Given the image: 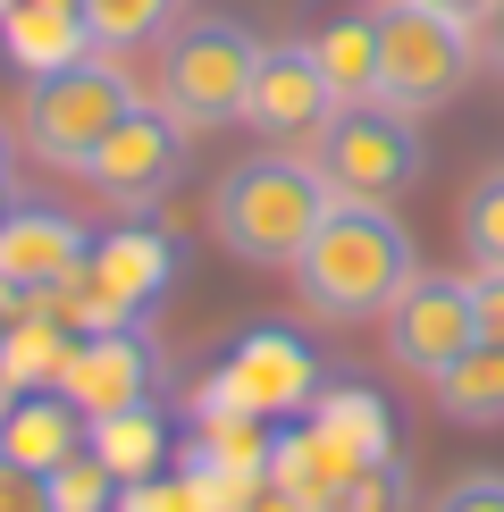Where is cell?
Masks as SVG:
<instances>
[{
    "instance_id": "cell-1",
    "label": "cell",
    "mask_w": 504,
    "mask_h": 512,
    "mask_svg": "<svg viewBox=\"0 0 504 512\" xmlns=\"http://www.w3.org/2000/svg\"><path fill=\"white\" fill-rule=\"evenodd\" d=\"M412 277H420L412 227L387 202H345L336 194V210L311 227L303 261H294V294H303L311 319H378Z\"/></svg>"
},
{
    "instance_id": "cell-2",
    "label": "cell",
    "mask_w": 504,
    "mask_h": 512,
    "mask_svg": "<svg viewBox=\"0 0 504 512\" xmlns=\"http://www.w3.org/2000/svg\"><path fill=\"white\" fill-rule=\"evenodd\" d=\"M328 210H336V185L311 168V152H252L210 185V236L244 269H294Z\"/></svg>"
},
{
    "instance_id": "cell-3",
    "label": "cell",
    "mask_w": 504,
    "mask_h": 512,
    "mask_svg": "<svg viewBox=\"0 0 504 512\" xmlns=\"http://www.w3.org/2000/svg\"><path fill=\"white\" fill-rule=\"evenodd\" d=\"M135 76H126L118 51H84L68 68H42L26 76V93H17V143L42 160V168H68L84 177V160L110 143V126L135 110Z\"/></svg>"
},
{
    "instance_id": "cell-4",
    "label": "cell",
    "mask_w": 504,
    "mask_h": 512,
    "mask_svg": "<svg viewBox=\"0 0 504 512\" xmlns=\"http://www.w3.org/2000/svg\"><path fill=\"white\" fill-rule=\"evenodd\" d=\"M252 59H261V42H252L244 17H227V9L177 17V26L160 34V110L177 118L185 135L236 126L244 93H252Z\"/></svg>"
},
{
    "instance_id": "cell-5",
    "label": "cell",
    "mask_w": 504,
    "mask_h": 512,
    "mask_svg": "<svg viewBox=\"0 0 504 512\" xmlns=\"http://www.w3.org/2000/svg\"><path fill=\"white\" fill-rule=\"evenodd\" d=\"M311 168H320L345 202H395L404 185H420L429 143H420V118L412 110L353 101V110H328L320 126H311Z\"/></svg>"
},
{
    "instance_id": "cell-6",
    "label": "cell",
    "mask_w": 504,
    "mask_h": 512,
    "mask_svg": "<svg viewBox=\"0 0 504 512\" xmlns=\"http://www.w3.org/2000/svg\"><path fill=\"white\" fill-rule=\"evenodd\" d=\"M471 68H479L471 26L420 9V0H387L378 9V101L387 110H412V118L446 110L462 84H471Z\"/></svg>"
},
{
    "instance_id": "cell-7",
    "label": "cell",
    "mask_w": 504,
    "mask_h": 512,
    "mask_svg": "<svg viewBox=\"0 0 504 512\" xmlns=\"http://www.w3.org/2000/svg\"><path fill=\"white\" fill-rule=\"evenodd\" d=\"M59 395H68L84 420L126 412V403H160V336L143 328V319H101V328H84L68 370H59Z\"/></svg>"
},
{
    "instance_id": "cell-8",
    "label": "cell",
    "mask_w": 504,
    "mask_h": 512,
    "mask_svg": "<svg viewBox=\"0 0 504 512\" xmlns=\"http://www.w3.org/2000/svg\"><path fill=\"white\" fill-rule=\"evenodd\" d=\"M177 168H185V126L168 118L160 101H135V110L110 126V143L84 160V185L135 219V210H152L168 185H177Z\"/></svg>"
},
{
    "instance_id": "cell-9",
    "label": "cell",
    "mask_w": 504,
    "mask_h": 512,
    "mask_svg": "<svg viewBox=\"0 0 504 512\" xmlns=\"http://www.w3.org/2000/svg\"><path fill=\"white\" fill-rule=\"evenodd\" d=\"M387 345L395 361H404L412 378H437V370H454L462 353L479 345V311H471V277H446V269H420L404 294H395L387 311Z\"/></svg>"
},
{
    "instance_id": "cell-10",
    "label": "cell",
    "mask_w": 504,
    "mask_h": 512,
    "mask_svg": "<svg viewBox=\"0 0 504 512\" xmlns=\"http://www.w3.org/2000/svg\"><path fill=\"white\" fill-rule=\"evenodd\" d=\"M320 395V361H311L303 336L286 328H252L227 345V361L210 370V395L202 403H236V412H261V420H286Z\"/></svg>"
},
{
    "instance_id": "cell-11",
    "label": "cell",
    "mask_w": 504,
    "mask_h": 512,
    "mask_svg": "<svg viewBox=\"0 0 504 512\" xmlns=\"http://www.w3.org/2000/svg\"><path fill=\"white\" fill-rule=\"evenodd\" d=\"M168 277H177L168 236H160V227H143V219H126V227H110V236H93V252H84V269H76V286L93 294L101 319H143V311L168 294Z\"/></svg>"
},
{
    "instance_id": "cell-12",
    "label": "cell",
    "mask_w": 504,
    "mask_h": 512,
    "mask_svg": "<svg viewBox=\"0 0 504 512\" xmlns=\"http://www.w3.org/2000/svg\"><path fill=\"white\" fill-rule=\"evenodd\" d=\"M336 110L328 101V76L320 59H311V42H261V59H252V93H244V126L269 143H294L311 135Z\"/></svg>"
},
{
    "instance_id": "cell-13",
    "label": "cell",
    "mask_w": 504,
    "mask_h": 512,
    "mask_svg": "<svg viewBox=\"0 0 504 512\" xmlns=\"http://www.w3.org/2000/svg\"><path fill=\"white\" fill-rule=\"evenodd\" d=\"M84 252H93V236H84L68 210L9 202V219H0V286H9L17 303H26V294H51V286H68L84 269Z\"/></svg>"
},
{
    "instance_id": "cell-14",
    "label": "cell",
    "mask_w": 504,
    "mask_h": 512,
    "mask_svg": "<svg viewBox=\"0 0 504 512\" xmlns=\"http://www.w3.org/2000/svg\"><path fill=\"white\" fill-rule=\"evenodd\" d=\"M0 454L51 479L68 454H84V412H76L59 387H17L9 412H0Z\"/></svg>"
},
{
    "instance_id": "cell-15",
    "label": "cell",
    "mask_w": 504,
    "mask_h": 512,
    "mask_svg": "<svg viewBox=\"0 0 504 512\" xmlns=\"http://www.w3.org/2000/svg\"><path fill=\"white\" fill-rule=\"evenodd\" d=\"M0 51L26 76H42V68H68V59L101 51V42H93L76 0H9V9H0Z\"/></svg>"
},
{
    "instance_id": "cell-16",
    "label": "cell",
    "mask_w": 504,
    "mask_h": 512,
    "mask_svg": "<svg viewBox=\"0 0 504 512\" xmlns=\"http://www.w3.org/2000/svg\"><path fill=\"white\" fill-rule=\"evenodd\" d=\"M303 420H311V429H320L328 445H345L353 462H378V454H395L387 403H378L370 387H353V378H320V395L303 403Z\"/></svg>"
},
{
    "instance_id": "cell-17",
    "label": "cell",
    "mask_w": 504,
    "mask_h": 512,
    "mask_svg": "<svg viewBox=\"0 0 504 512\" xmlns=\"http://www.w3.org/2000/svg\"><path fill=\"white\" fill-rule=\"evenodd\" d=\"M311 59H320L336 110H353V101H378V17H362V9L328 17V26L311 34Z\"/></svg>"
},
{
    "instance_id": "cell-18",
    "label": "cell",
    "mask_w": 504,
    "mask_h": 512,
    "mask_svg": "<svg viewBox=\"0 0 504 512\" xmlns=\"http://www.w3.org/2000/svg\"><path fill=\"white\" fill-rule=\"evenodd\" d=\"M353 471H362V462H353L345 445H328L320 429H311V420H294V429H278V437H269V479H278L286 496H303L311 512H320V504H328Z\"/></svg>"
},
{
    "instance_id": "cell-19",
    "label": "cell",
    "mask_w": 504,
    "mask_h": 512,
    "mask_svg": "<svg viewBox=\"0 0 504 512\" xmlns=\"http://www.w3.org/2000/svg\"><path fill=\"white\" fill-rule=\"evenodd\" d=\"M84 445H93V454L118 471V487H135V479L168 471V412H160V403H126V412H101V420H84Z\"/></svg>"
},
{
    "instance_id": "cell-20",
    "label": "cell",
    "mask_w": 504,
    "mask_h": 512,
    "mask_svg": "<svg viewBox=\"0 0 504 512\" xmlns=\"http://www.w3.org/2000/svg\"><path fill=\"white\" fill-rule=\"evenodd\" d=\"M429 387H437V412L446 420H462V429H496L504 420V345L479 336V345L462 353L454 370H437Z\"/></svg>"
},
{
    "instance_id": "cell-21",
    "label": "cell",
    "mask_w": 504,
    "mask_h": 512,
    "mask_svg": "<svg viewBox=\"0 0 504 512\" xmlns=\"http://www.w3.org/2000/svg\"><path fill=\"white\" fill-rule=\"evenodd\" d=\"M68 353H76V328H59V319H42L17 303V328H9V345H0V387H59V370H68Z\"/></svg>"
},
{
    "instance_id": "cell-22",
    "label": "cell",
    "mask_w": 504,
    "mask_h": 512,
    "mask_svg": "<svg viewBox=\"0 0 504 512\" xmlns=\"http://www.w3.org/2000/svg\"><path fill=\"white\" fill-rule=\"evenodd\" d=\"M84 26H93L101 51H143V42H160L177 26V0H84Z\"/></svg>"
},
{
    "instance_id": "cell-23",
    "label": "cell",
    "mask_w": 504,
    "mask_h": 512,
    "mask_svg": "<svg viewBox=\"0 0 504 512\" xmlns=\"http://www.w3.org/2000/svg\"><path fill=\"white\" fill-rule=\"evenodd\" d=\"M454 227H462V252H471V269H504V160L471 185V194H462Z\"/></svg>"
},
{
    "instance_id": "cell-24",
    "label": "cell",
    "mask_w": 504,
    "mask_h": 512,
    "mask_svg": "<svg viewBox=\"0 0 504 512\" xmlns=\"http://www.w3.org/2000/svg\"><path fill=\"white\" fill-rule=\"evenodd\" d=\"M320 512H412V471L395 454H378V462H362V471L336 487Z\"/></svg>"
},
{
    "instance_id": "cell-25",
    "label": "cell",
    "mask_w": 504,
    "mask_h": 512,
    "mask_svg": "<svg viewBox=\"0 0 504 512\" xmlns=\"http://www.w3.org/2000/svg\"><path fill=\"white\" fill-rule=\"evenodd\" d=\"M118 496H126V487H118V471L93 454V445L51 471V504H59V512H118Z\"/></svg>"
},
{
    "instance_id": "cell-26",
    "label": "cell",
    "mask_w": 504,
    "mask_h": 512,
    "mask_svg": "<svg viewBox=\"0 0 504 512\" xmlns=\"http://www.w3.org/2000/svg\"><path fill=\"white\" fill-rule=\"evenodd\" d=\"M118 512H219V496H210V479L185 462V471H152V479H135L118 496Z\"/></svg>"
},
{
    "instance_id": "cell-27",
    "label": "cell",
    "mask_w": 504,
    "mask_h": 512,
    "mask_svg": "<svg viewBox=\"0 0 504 512\" xmlns=\"http://www.w3.org/2000/svg\"><path fill=\"white\" fill-rule=\"evenodd\" d=\"M429 512H504V471H471V479L437 487Z\"/></svg>"
},
{
    "instance_id": "cell-28",
    "label": "cell",
    "mask_w": 504,
    "mask_h": 512,
    "mask_svg": "<svg viewBox=\"0 0 504 512\" xmlns=\"http://www.w3.org/2000/svg\"><path fill=\"white\" fill-rule=\"evenodd\" d=\"M0 512H59V504H51V479L0 454Z\"/></svg>"
},
{
    "instance_id": "cell-29",
    "label": "cell",
    "mask_w": 504,
    "mask_h": 512,
    "mask_svg": "<svg viewBox=\"0 0 504 512\" xmlns=\"http://www.w3.org/2000/svg\"><path fill=\"white\" fill-rule=\"evenodd\" d=\"M471 311H479V336L504 345V269H471Z\"/></svg>"
},
{
    "instance_id": "cell-30",
    "label": "cell",
    "mask_w": 504,
    "mask_h": 512,
    "mask_svg": "<svg viewBox=\"0 0 504 512\" xmlns=\"http://www.w3.org/2000/svg\"><path fill=\"white\" fill-rule=\"evenodd\" d=\"M420 9H437V17H454V26H488V17H496V0H420Z\"/></svg>"
},
{
    "instance_id": "cell-31",
    "label": "cell",
    "mask_w": 504,
    "mask_h": 512,
    "mask_svg": "<svg viewBox=\"0 0 504 512\" xmlns=\"http://www.w3.org/2000/svg\"><path fill=\"white\" fill-rule=\"evenodd\" d=\"M488 51H496V68H504V0H496V17H488Z\"/></svg>"
},
{
    "instance_id": "cell-32",
    "label": "cell",
    "mask_w": 504,
    "mask_h": 512,
    "mask_svg": "<svg viewBox=\"0 0 504 512\" xmlns=\"http://www.w3.org/2000/svg\"><path fill=\"white\" fill-rule=\"evenodd\" d=\"M9 328H17V294L0 286V345H9Z\"/></svg>"
},
{
    "instance_id": "cell-33",
    "label": "cell",
    "mask_w": 504,
    "mask_h": 512,
    "mask_svg": "<svg viewBox=\"0 0 504 512\" xmlns=\"http://www.w3.org/2000/svg\"><path fill=\"white\" fill-rule=\"evenodd\" d=\"M0 185H9V135H0Z\"/></svg>"
},
{
    "instance_id": "cell-34",
    "label": "cell",
    "mask_w": 504,
    "mask_h": 512,
    "mask_svg": "<svg viewBox=\"0 0 504 512\" xmlns=\"http://www.w3.org/2000/svg\"><path fill=\"white\" fill-rule=\"evenodd\" d=\"M9 202H17V194H9V185H0V219H9Z\"/></svg>"
},
{
    "instance_id": "cell-35",
    "label": "cell",
    "mask_w": 504,
    "mask_h": 512,
    "mask_svg": "<svg viewBox=\"0 0 504 512\" xmlns=\"http://www.w3.org/2000/svg\"><path fill=\"white\" fill-rule=\"evenodd\" d=\"M0 412H9V387H0Z\"/></svg>"
},
{
    "instance_id": "cell-36",
    "label": "cell",
    "mask_w": 504,
    "mask_h": 512,
    "mask_svg": "<svg viewBox=\"0 0 504 512\" xmlns=\"http://www.w3.org/2000/svg\"><path fill=\"white\" fill-rule=\"evenodd\" d=\"M0 9H9V0H0Z\"/></svg>"
}]
</instances>
